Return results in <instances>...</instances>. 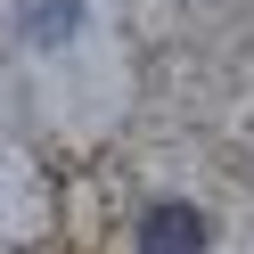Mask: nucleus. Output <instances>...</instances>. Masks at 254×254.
<instances>
[{
    "instance_id": "2",
    "label": "nucleus",
    "mask_w": 254,
    "mask_h": 254,
    "mask_svg": "<svg viewBox=\"0 0 254 254\" xmlns=\"http://www.w3.org/2000/svg\"><path fill=\"white\" fill-rule=\"evenodd\" d=\"M74 25H82V0H33V8L17 17V33L25 41H66Z\"/></svg>"
},
{
    "instance_id": "1",
    "label": "nucleus",
    "mask_w": 254,
    "mask_h": 254,
    "mask_svg": "<svg viewBox=\"0 0 254 254\" xmlns=\"http://www.w3.org/2000/svg\"><path fill=\"white\" fill-rule=\"evenodd\" d=\"M139 254H205V213L148 205V213H139Z\"/></svg>"
}]
</instances>
